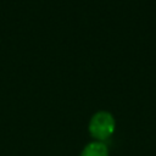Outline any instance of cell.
I'll list each match as a JSON object with an SVG mask.
<instances>
[{
    "label": "cell",
    "mask_w": 156,
    "mask_h": 156,
    "mask_svg": "<svg viewBox=\"0 0 156 156\" xmlns=\"http://www.w3.org/2000/svg\"><path fill=\"white\" fill-rule=\"evenodd\" d=\"M115 129V121L113 117L108 112H98L90 121L89 130L91 135L96 139L104 140L108 138Z\"/></svg>",
    "instance_id": "6da1fadb"
},
{
    "label": "cell",
    "mask_w": 156,
    "mask_h": 156,
    "mask_svg": "<svg viewBox=\"0 0 156 156\" xmlns=\"http://www.w3.org/2000/svg\"><path fill=\"white\" fill-rule=\"evenodd\" d=\"M82 156H107V149L102 143H93L84 149Z\"/></svg>",
    "instance_id": "7a4b0ae2"
}]
</instances>
